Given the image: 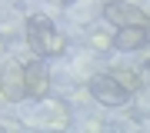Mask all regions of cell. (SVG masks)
Segmentation results:
<instances>
[{
  "instance_id": "cell-1",
  "label": "cell",
  "mask_w": 150,
  "mask_h": 133,
  "mask_svg": "<svg viewBox=\"0 0 150 133\" xmlns=\"http://www.w3.org/2000/svg\"><path fill=\"white\" fill-rule=\"evenodd\" d=\"M27 43L37 53V60H50V57H64L67 53V37L64 30H57L54 20L43 13H33L27 20Z\"/></svg>"
},
{
  "instance_id": "cell-2",
  "label": "cell",
  "mask_w": 150,
  "mask_h": 133,
  "mask_svg": "<svg viewBox=\"0 0 150 133\" xmlns=\"http://www.w3.org/2000/svg\"><path fill=\"white\" fill-rule=\"evenodd\" d=\"M103 20H107L110 27H117V30H123V27H147V23H150V13L140 10L137 4L110 0V4L103 7Z\"/></svg>"
},
{
  "instance_id": "cell-3",
  "label": "cell",
  "mask_w": 150,
  "mask_h": 133,
  "mask_svg": "<svg viewBox=\"0 0 150 133\" xmlns=\"http://www.w3.org/2000/svg\"><path fill=\"white\" fill-rule=\"evenodd\" d=\"M0 96L7 103H20L27 96V80H23V63L20 60H7L0 67Z\"/></svg>"
},
{
  "instance_id": "cell-4",
  "label": "cell",
  "mask_w": 150,
  "mask_h": 133,
  "mask_svg": "<svg viewBox=\"0 0 150 133\" xmlns=\"http://www.w3.org/2000/svg\"><path fill=\"white\" fill-rule=\"evenodd\" d=\"M90 93L97 96V103H103V106H123L130 100V93L113 80V73H93L90 77Z\"/></svg>"
},
{
  "instance_id": "cell-5",
  "label": "cell",
  "mask_w": 150,
  "mask_h": 133,
  "mask_svg": "<svg viewBox=\"0 0 150 133\" xmlns=\"http://www.w3.org/2000/svg\"><path fill=\"white\" fill-rule=\"evenodd\" d=\"M23 80H27V96L30 100H43L50 93V70H47L43 60L23 63Z\"/></svg>"
},
{
  "instance_id": "cell-6",
  "label": "cell",
  "mask_w": 150,
  "mask_h": 133,
  "mask_svg": "<svg viewBox=\"0 0 150 133\" xmlns=\"http://www.w3.org/2000/svg\"><path fill=\"white\" fill-rule=\"evenodd\" d=\"M113 47L123 50V53H134V50H144L147 47V27H123L113 37Z\"/></svg>"
},
{
  "instance_id": "cell-7",
  "label": "cell",
  "mask_w": 150,
  "mask_h": 133,
  "mask_svg": "<svg viewBox=\"0 0 150 133\" xmlns=\"http://www.w3.org/2000/svg\"><path fill=\"white\" fill-rule=\"evenodd\" d=\"M113 80H117L127 93H140L144 90V80H140L137 70H113Z\"/></svg>"
},
{
  "instance_id": "cell-8",
  "label": "cell",
  "mask_w": 150,
  "mask_h": 133,
  "mask_svg": "<svg viewBox=\"0 0 150 133\" xmlns=\"http://www.w3.org/2000/svg\"><path fill=\"white\" fill-rule=\"evenodd\" d=\"M147 47H150V23H147Z\"/></svg>"
},
{
  "instance_id": "cell-9",
  "label": "cell",
  "mask_w": 150,
  "mask_h": 133,
  "mask_svg": "<svg viewBox=\"0 0 150 133\" xmlns=\"http://www.w3.org/2000/svg\"><path fill=\"white\" fill-rule=\"evenodd\" d=\"M54 4H74V0H54Z\"/></svg>"
}]
</instances>
